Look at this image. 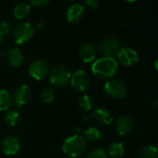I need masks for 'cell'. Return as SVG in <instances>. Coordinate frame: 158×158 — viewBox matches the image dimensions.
Segmentation results:
<instances>
[{
	"mask_svg": "<svg viewBox=\"0 0 158 158\" xmlns=\"http://www.w3.org/2000/svg\"><path fill=\"white\" fill-rule=\"evenodd\" d=\"M118 61L112 56H103L96 59L91 68L92 73L98 79L106 80L112 78L118 71Z\"/></svg>",
	"mask_w": 158,
	"mask_h": 158,
	"instance_id": "6da1fadb",
	"label": "cell"
},
{
	"mask_svg": "<svg viewBox=\"0 0 158 158\" xmlns=\"http://www.w3.org/2000/svg\"><path fill=\"white\" fill-rule=\"evenodd\" d=\"M86 147L87 143L85 139L79 134H75L67 138L62 143L63 153L70 158L81 156L86 151Z\"/></svg>",
	"mask_w": 158,
	"mask_h": 158,
	"instance_id": "7a4b0ae2",
	"label": "cell"
},
{
	"mask_svg": "<svg viewBox=\"0 0 158 158\" xmlns=\"http://www.w3.org/2000/svg\"><path fill=\"white\" fill-rule=\"evenodd\" d=\"M71 75L70 70L66 66L58 65L54 67L50 71L49 81L55 87H64L70 81Z\"/></svg>",
	"mask_w": 158,
	"mask_h": 158,
	"instance_id": "3957f363",
	"label": "cell"
},
{
	"mask_svg": "<svg viewBox=\"0 0 158 158\" xmlns=\"http://www.w3.org/2000/svg\"><path fill=\"white\" fill-rule=\"evenodd\" d=\"M104 92L106 95L114 99H122L127 95L126 84L119 80H109L104 85Z\"/></svg>",
	"mask_w": 158,
	"mask_h": 158,
	"instance_id": "277c9868",
	"label": "cell"
},
{
	"mask_svg": "<svg viewBox=\"0 0 158 158\" xmlns=\"http://www.w3.org/2000/svg\"><path fill=\"white\" fill-rule=\"evenodd\" d=\"M35 29L29 22H21L18 24L13 30L12 37L17 44H23L27 43L33 35Z\"/></svg>",
	"mask_w": 158,
	"mask_h": 158,
	"instance_id": "5b68a950",
	"label": "cell"
},
{
	"mask_svg": "<svg viewBox=\"0 0 158 158\" xmlns=\"http://www.w3.org/2000/svg\"><path fill=\"white\" fill-rule=\"evenodd\" d=\"M70 84L76 92L83 93L91 85V77L85 70H77L71 75Z\"/></svg>",
	"mask_w": 158,
	"mask_h": 158,
	"instance_id": "8992f818",
	"label": "cell"
},
{
	"mask_svg": "<svg viewBox=\"0 0 158 158\" xmlns=\"http://www.w3.org/2000/svg\"><path fill=\"white\" fill-rule=\"evenodd\" d=\"M118 61L124 67H132L139 60V55L136 50L131 47H120L117 52Z\"/></svg>",
	"mask_w": 158,
	"mask_h": 158,
	"instance_id": "52a82bcc",
	"label": "cell"
},
{
	"mask_svg": "<svg viewBox=\"0 0 158 158\" xmlns=\"http://www.w3.org/2000/svg\"><path fill=\"white\" fill-rule=\"evenodd\" d=\"M29 74L36 81H42L45 79L49 73V68L47 63L41 59H35L29 65Z\"/></svg>",
	"mask_w": 158,
	"mask_h": 158,
	"instance_id": "ba28073f",
	"label": "cell"
},
{
	"mask_svg": "<svg viewBox=\"0 0 158 158\" xmlns=\"http://www.w3.org/2000/svg\"><path fill=\"white\" fill-rule=\"evenodd\" d=\"M97 47L100 54H102L104 56H111L117 54L120 48V43L115 37H107L102 39L97 44Z\"/></svg>",
	"mask_w": 158,
	"mask_h": 158,
	"instance_id": "9c48e42d",
	"label": "cell"
},
{
	"mask_svg": "<svg viewBox=\"0 0 158 158\" xmlns=\"http://www.w3.org/2000/svg\"><path fill=\"white\" fill-rule=\"evenodd\" d=\"M20 148L19 140L13 135L6 136L1 142V151L7 156H12L18 154Z\"/></svg>",
	"mask_w": 158,
	"mask_h": 158,
	"instance_id": "30bf717a",
	"label": "cell"
},
{
	"mask_svg": "<svg viewBox=\"0 0 158 158\" xmlns=\"http://www.w3.org/2000/svg\"><path fill=\"white\" fill-rule=\"evenodd\" d=\"M88 118H94V121L100 125L107 126L112 123L113 121V116L110 113L109 110L104 107L96 108L91 115L83 117V120H87Z\"/></svg>",
	"mask_w": 158,
	"mask_h": 158,
	"instance_id": "8fae6325",
	"label": "cell"
},
{
	"mask_svg": "<svg viewBox=\"0 0 158 158\" xmlns=\"http://www.w3.org/2000/svg\"><path fill=\"white\" fill-rule=\"evenodd\" d=\"M31 97V89L27 84H21L16 88L14 92V102L16 106H22L26 105Z\"/></svg>",
	"mask_w": 158,
	"mask_h": 158,
	"instance_id": "7c38bea8",
	"label": "cell"
},
{
	"mask_svg": "<svg viewBox=\"0 0 158 158\" xmlns=\"http://www.w3.org/2000/svg\"><path fill=\"white\" fill-rule=\"evenodd\" d=\"M116 129L119 135L129 136L133 131V122L130 117L122 116L117 120Z\"/></svg>",
	"mask_w": 158,
	"mask_h": 158,
	"instance_id": "4fadbf2b",
	"label": "cell"
},
{
	"mask_svg": "<svg viewBox=\"0 0 158 158\" xmlns=\"http://www.w3.org/2000/svg\"><path fill=\"white\" fill-rule=\"evenodd\" d=\"M84 6L81 4H72L67 10L66 18L69 22H79L84 16Z\"/></svg>",
	"mask_w": 158,
	"mask_h": 158,
	"instance_id": "5bb4252c",
	"label": "cell"
},
{
	"mask_svg": "<svg viewBox=\"0 0 158 158\" xmlns=\"http://www.w3.org/2000/svg\"><path fill=\"white\" fill-rule=\"evenodd\" d=\"M79 56L83 63H92L96 56L95 48L90 44H84L79 49Z\"/></svg>",
	"mask_w": 158,
	"mask_h": 158,
	"instance_id": "9a60e30c",
	"label": "cell"
},
{
	"mask_svg": "<svg viewBox=\"0 0 158 158\" xmlns=\"http://www.w3.org/2000/svg\"><path fill=\"white\" fill-rule=\"evenodd\" d=\"M6 58L10 66L13 68H19L23 62V56L19 49L11 48L6 52Z\"/></svg>",
	"mask_w": 158,
	"mask_h": 158,
	"instance_id": "2e32d148",
	"label": "cell"
},
{
	"mask_svg": "<svg viewBox=\"0 0 158 158\" xmlns=\"http://www.w3.org/2000/svg\"><path fill=\"white\" fill-rule=\"evenodd\" d=\"M31 11V5L27 2H20L17 4L13 9V15L18 19L26 18Z\"/></svg>",
	"mask_w": 158,
	"mask_h": 158,
	"instance_id": "e0dca14e",
	"label": "cell"
},
{
	"mask_svg": "<svg viewBox=\"0 0 158 158\" xmlns=\"http://www.w3.org/2000/svg\"><path fill=\"white\" fill-rule=\"evenodd\" d=\"M124 154V145L121 143H112L107 148V155L113 158L122 156Z\"/></svg>",
	"mask_w": 158,
	"mask_h": 158,
	"instance_id": "ac0fdd59",
	"label": "cell"
},
{
	"mask_svg": "<svg viewBox=\"0 0 158 158\" xmlns=\"http://www.w3.org/2000/svg\"><path fill=\"white\" fill-rule=\"evenodd\" d=\"M12 105V97L6 90H0V111L8 110Z\"/></svg>",
	"mask_w": 158,
	"mask_h": 158,
	"instance_id": "d6986e66",
	"label": "cell"
},
{
	"mask_svg": "<svg viewBox=\"0 0 158 158\" xmlns=\"http://www.w3.org/2000/svg\"><path fill=\"white\" fill-rule=\"evenodd\" d=\"M5 123L9 127H15L19 120V114L16 110H7L4 117Z\"/></svg>",
	"mask_w": 158,
	"mask_h": 158,
	"instance_id": "ffe728a7",
	"label": "cell"
},
{
	"mask_svg": "<svg viewBox=\"0 0 158 158\" xmlns=\"http://www.w3.org/2000/svg\"><path fill=\"white\" fill-rule=\"evenodd\" d=\"M83 135H84L83 138L90 142H96L101 138V132L95 127H90L87 130H85Z\"/></svg>",
	"mask_w": 158,
	"mask_h": 158,
	"instance_id": "44dd1931",
	"label": "cell"
},
{
	"mask_svg": "<svg viewBox=\"0 0 158 158\" xmlns=\"http://www.w3.org/2000/svg\"><path fill=\"white\" fill-rule=\"evenodd\" d=\"M140 158H157V148L154 145H145L140 151Z\"/></svg>",
	"mask_w": 158,
	"mask_h": 158,
	"instance_id": "7402d4cb",
	"label": "cell"
},
{
	"mask_svg": "<svg viewBox=\"0 0 158 158\" xmlns=\"http://www.w3.org/2000/svg\"><path fill=\"white\" fill-rule=\"evenodd\" d=\"M78 104H79V106L81 110L90 111L92 109V106H93V100L89 95L83 94L79 98Z\"/></svg>",
	"mask_w": 158,
	"mask_h": 158,
	"instance_id": "603a6c76",
	"label": "cell"
},
{
	"mask_svg": "<svg viewBox=\"0 0 158 158\" xmlns=\"http://www.w3.org/2000/svg\"><path fill=\"white\" fill-rule=\"evenodd\" d=\"M10 31H11V27L7 21L0 22V43L6 41L9 37Z\"/></svg>",
	"mask_w": 158,
	"mask_h": 158,
	"instance_id": "cb8c5ba5",
	"label": "cell"
},
{
	"mask_svg": "<svg viewBox=\"0 0 158 158\" xmlns=\"http://www.w3.org/2000/svg\"><path fill=\"white\" fill-rule=\"evenodd\" d=\"M55 98V92L51 88H45L42 91L40 99L41 102L44 104H49L51 103Z\"/></svg>",
	"mask_w": 158,
	"mask_h": 158,
	"instance_id": "d4e9b609",
	"label": "cell"
},
{
	"mask_svg": "<svg viewBox=\"0 0 158 158\" xmlns=\"http://www.w3.org/2000/svg\"><path fill=\"white\" fill-rule=\"evenodd\" d=\"M86 158H107V156H106V153L105 152L104 149L97 147V148L93 149L88 154Z\"/></svg>",
	"mask_w": 158,
	"mask_h": 158,
	"instance_id": "484cf974",
	"label": "cell"
},
{
	"mask_svg": "<svg viewBox=\"0 0 158 158\" xmlns=\"http://www.w3.org/2000/svg\"><path fill=\"white\" fill-rule=\"evenodd\" d=\"M84 5L91 9H96L99 6V2L96 0H87L84 2Z\"/></svg>",
	"mask_w": 158,
	"mask_h": 158,
	"instance_id": "4316f807",
	"label": "cell"
},
{
	"mask_svg": "<svg viewBox=\"0 0 158 158\" xmlns=\"http://www.w3.org/2000/svg\"><path fill=\"white\" fill-rule=\"evenodd\" d=\"M48 3H49L48 0H34V1H31L30 5H31L35 7H43L45 5H47Z\"/></svg>",
	"mask_w": 158,
	"mask_h": 158,
	"instance_id": "83f0119b",
	"label": "cell"
},
{
	"mask_svg": "<svg viewBox=\"0 0 158 158\" xmlns=\"http://www.w3.org/2000/svg\"><path fill=\"white\" fill-rule=\"evenodd\" d=\"M157 103H158V101L156 99V100L154 101V106H155V107H156V106H157Z\"/></svg>",
	"mask_w": 158,
	"mask_h": 158,
	"instance_id": "f1b7e54d",
	"label": "cell"
},
{
	"mask_svg": "<svg viewBox=\"0 0 158 158\" xmlns=\"http://www.w3.org/2000/svg\"><path fill=\"white\" fill-rule=\"evenodd\" d=\"M4 56V52L0 49V57H1V56Z\"/></svg>",
	"mask_w": 158,
	"mask_h": 158,
	"instance_id": "f546056e",
	"label": "cell"
}]
</instances>
